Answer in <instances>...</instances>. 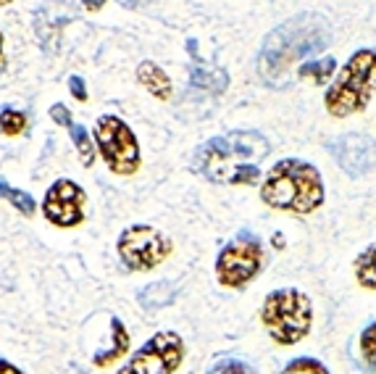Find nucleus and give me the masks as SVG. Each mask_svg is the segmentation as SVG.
I'll use <instances>...</instances> for the list:
<instances>
[{"label": "nucleus", "mask_w": 376, "mask_h": 374, "mask_svg": "<svg viewBox=\"0 0 376 374\" xmlns=\"http://www.w3.org/2000/svg\"><path fill=\"white\" fill-rule=\"evenodd\" d=\"M271 153L263 134L253 130L211 137L197 148L193 169L216 185H256L260 177V161Z\"/></svg>", "instance_id": "1"}, {"label": "nucleus", "mask_w": 376, "mask_h": 374, "mask_svg": "<svg viewBox=\"0 0 376 374\" xmlns=\"http://www.w3.org/2000/svg\"><path fill=\"white\" fill-rule=\"evenodd\" d=\"M332 40L326 21L316 14H303L276 27L263 40L258 53V74L274 87H285L298 61L321 53Z\"/></svg>", "instance_id": "2"}, {"label": "nucleus", "mask_w": 376, "mask_h": 374, "mask_svg": "<svg viewBox=\"0 0 376 374\" xmlns=\"http://www.w3.org/2000/svg\"><path fill=\"white\" fill-rule=\"evenodd\" d=\"M260 195L271 208H282L292 214H311L324 201V182L311 163L289 159L276 163L269 172Z\"/></svg>", "instance_id": "3"}, {"label": "nucleus", "mask_w": 376, "mask_h": 374, "mask_svg": "<svg viewBox=\"0 0 376 374\" xmlns=\"http://www.w3.org/2000/svg\"><path fill=\"white\" fill-rule=\"evenodd\" d=\"M376 90V53L361 51L342 66L337 82L326 93V108L332 116H350L368 103Z\"/></svg>", "instance_id": "4"}, {"label": "nucleus", "mask_w": 376, "mask_h": 374, "mask_svg": "<svg viewBox=\"0 0 376 374\" xmlns=\"http://www.w3.org/2000/svg\"><path fill=\"white\" fill-rule=\"evenodd\" d=\"M263 324L276 343L292 346L311 330V303L300 290H276L263 303Z\"/></svg>", "instance_id": "5"}, {"label": "nucleus", "mask_w": 376, "mask_h": 374, "mask_svg": "<svg viewBox=\"0 0 376 374\" xmlns=\"http://www.w3.org/2000/svg\"><path fill=\"white\" fill-rule=\"evenodd\" d=\"M95 150L114 174H134L140 169V145L129 127L118 116H100L95 124Z\"/></svg>", "instance_id": "6"}, {"label": "nucleus", "mask_w": 376, "mask_h": 374, "mask_svg": "<svg viewBox=\"0 0 376 374\" xmlns=\"http://www.w3.org/2000/svg\"><path fill=\"white\" fill-rule=\"evenodd\" d=\"M174 245L166 235L147 224H134L118 238V256L132 271H153L171 256Z\"/></svg>", "instance_id": "7"}, {"label": "nucleus", "mask_w": 376, "mask_h": 374, "mask_svg": "<svg viewBox=\"0 0 376 374\" xmlns=\"http://www.w3.org/2000/svg\"><path fill=\"white\" fill-rule=\"evenodd\" d=\"M184 359V343L177 332H158L145 343L118 374H174Z\"/></svg>", "instance_id": "8"}, {"label": "nucleus", "mask_w": 376, "mask_h": 374, "mask_svg": "<svg viewBox=\"0 0 376 374\" xmlns=\"http://www.w3.org/2000/svg\"><path fill=\"white\" fill-rule=\"evenodd\" d=\"M260 242L250 235H240L237 240L224 245L216 261V277L226 287H242L258 274Z\"/></svg>", "instance_id": "9"}, {"label": "nucleus", "mask_w": 376, "mask_h": 374, "mask_svg": "<svg viewBox=\"0 0 376 374\" xmlns=\"http://www.w3.org/2000/svg\"><path fill=\"white\" fill-rule=\"evenodd\" d=\"M84 203H87V193L71 182V179H58L48 187L45 201H42V214L45 219L55 224V227H79L84 222Z\"/></svg>", "instance_id": "10"}, {"label": "nucleus", "mask_w": 376, "mask_h": 374, "mask_svg": "<svg viewBox=\"0 0 376 374\" xmlns=\"http://www.w3.org/2000/svg\"><path fill=\"white\" fill-rule=\"evenodd\" d=\"M329 150L350 177L368 174L376 166V145L366 134H345V137L334 140Z\"/></svg>", "instance_id": "11"}, {"label": "nucleus", "mask_w": 376, "mask_h": 374, "mask_svg": "<svg viewBox=\"0 0 376 374\" xmlns=\"http://www.w3.org/2000/svg\"><path fill=\"white\" fill-rule=\"evenodd\" d=\"M69 21H74V8L66 6L64 0H48L45 6H39L35 11V32H37V40L45 53L55 55L61 29Z\"/></svg>", "instance_id": "12"}, {"label": "nucleus", "mask_w": 376, "mask_h": 374, "mask_svg": "<svg viewBox=\"0 0 376 374\" xmlns=\"http://www.w3.org/2000/svg\"><path fill=\"white\" fill-rule=\"evenodd\" d=\"M137 82L158 100H171V80L163 69L153 61H143L137 66Z\"/></svg>", "instance_id": "13"}, {"label": "nucleus", "mask_w": 376, "mask_h": 374, "mask_svg": "<svg viewBox=\"0 0 376 374\" xmlns=\"http://www.w3.org/2000/svg\"><path fill=\"white\" fill-rule=\"evenodd\" d=\"M111 327H114V346L108 348V350H98L95 359H92V364L100 366V369L129 353V332H127L124 321L118 319V317H114V319H111Z\"/></svg>", "instance_id": "14"}, {"label": "nucleus", "mask_w": 376, "mask_h": 374, "mask_svg": "<svg viewBox=\"0 0 376 374\" xmlns=\"http://www.w3.org/2000/svg\"><path fill=\"white\" fill-rule=\"evenodd\" d=\"M190 82L195 87H203L208 93H224L226 90V74L221 69H208L203 64H193L190 66Z\"/></svg>", "instance_id": "15"}, {"label": "nucleus", "mask_w": 376, "mask_h": 374, "mask_svg": "<svg viewBox=\"0 0 376 374\" xmlns=\"http://www.w3.org/2000/svg\"><path fill=\"white\" fill-rule=\"evenodd\" d=\"M171 301H174V285L171 282H153V285L143 287V293H140L143 308H163L169 306Z\"/></svg>", "instance_id": "16"}, {"label": "nucleus", "mask_w": 376, "mask_h": 374, "mask_svg": "<svg viewBox=\"0 0 376 374\" xmlns=\"http://www.w3.org/2000/svg\"><path fill=\"white\" fill-rule=\"evenodd\" d=\"M0 198H6V201L11 203L19 214H24V216H32L35 211H37L35 198H32L29 193H24V190H16V187H11L6 179H3V177H0Z\"/></svg>", "instance_id": "17"}, {"label": "nucleus", "mask_w": 376, "mask_h": 374, "mask_svg": "<svg viewBox=\"0 0 376 374\" xmlns=\"http://www.w3.org/2000/svg\"><path fill=\"white\" fill-rule=\"evenodd\" d=\"M69 132H71V140H74V145H77V153H79V159H82V163H84V166H92V161H95V140L90 137V130L71 121Z\"/></svg>", "instance_id": "18"}, {"label": "nucleus", "mask_w": 376, "mask_h": 374, "mask_svg": "<svg viewBox=\"0 0 376 374\" xmlns=\"http://www.w3.org/2000/svg\"><path fill=\"white\" fill-rule=\"evenodd\" d=\"M355 274H358V282L368 287V290H376V242L364 251V256L358 258L355 264Z\"/></svg>", "instance_id": "19"}, {"label": "nucleus", "mask_w": 376, "mask_h": 374, "mask_svg": "<svg viewBox=\"0 0 376 374\" xmlns=\"http://www.w3.org/2000/svg\"><path fill=\"white\" fill-rule=\"evenodd\" d=\"M26 130V114L16 108H3L0 111V134L6 137H19Z\"/></svg>", "instance_id": "20"}, {"label": "nucleus", "mask_w": 376, "mask_h": 374, "mask_svg": "<svg viewBox=\"0 0 376 374\" xmlns=\"http://www.w3.org/2000/svg\"><path fill=\"white\" fill-rule=\"evenodd\" d=\"M334 58H324V61H308V64H303L300 66V77H313V80L319 82H326L329 80V74L334 71Z\"/></svg>", "instance_id": "21"}, {"label": "nucleus", "mask_w": 376, "mask_h": 374, "mask_svg": "<svg viewBox=\"0 0 376 374\" xmlns=\"http://www.w3.org/2000/svg\"><path fill=\"white\" fill-rule=\"evenodd\" d=\"M208 374H256V369H253L250 364H245V361L224 359V361H219Z\"/></svg>", "instance_id": "22"}, {"label": "nucleus", "mask_w": 376, "mask_h": 374, "mask_svg": "<svg viewBox=\"0 0 376 374\" xmlns=\"http://www.w3.org/2000/svg\"><path fill=\"white\" fill-rule=\"evenodd\" d=\"M285 374H329L319 364V361H313V359H298V361H292L289 366L285 369Z\"/></svg>", "instance_id": "23"}, {"label": "nucleus", "mask_w": 376, "mask_h": 374, "mask_svg": "<svg viewBox=\"0 0 376 374\" xmlns=\"http://www.w3.org/2000/svg\"><path fill=\"white\" fill-rule=\"evenodd\" d=\"M361 350H364L366 361L376 369V324H371L361 337Z\"/></svg>", "instance_id": "24"}, {"label": "nucleus", "mask_w": 376, "mask_h": 374, "mask_svg": "<svg viewBox=\"0 0 376 374\" xmlns=\"http://www.w3.org/2000/svg\"><path fill=\"white\" fill-rule=\"evenodd\" d=\"M51 119L53 124H58V127H71V111L64 106V103H55L51 108Z\"/></svg>", "instance_id": "25"}, {"label": "nucleus", "mask_w": 376, "mask_h": 374, "mask_svg": "<svg viewBox=\"0 0 376 374\" xmlns=\"http://www.w3.org/2000/svg\"><path fill=\"white\" fill-rule=\"evenodd\" d=\"M69 90H71V95L77 98L79 103H84V100H87V87H84V80H82V77H77V74H74V77H69Z\"/></svg>", "instance_id": "26"}, {"label": "nucleus", "mask_w": 376, "mask_h": 374, "mask_svg": "<svg viewBox=\"0 0 376 374\" xmlns=\"http://www.w3.org/2000/svg\"><path fill=\"white\" fill-rule=\"evenodd\" d=\"M82 6H84L87 11H92V14H95V11H100V8H103L105 0H82Z\"/></svg>", "instance_id": "27"}, {"label": "nucleus", "mask_w": 376, "mask_h": 374, "mask_svg": "<svg viewBox=\"0 0 376 374\" xmlns=\"http://www.w3.org/2000/svg\"><path fill=\"white\" fill-rule=\"evenodd\" d=\"M0 374H24L21 369H16L13 364H8L6 359H0Z\"/></svg>", "instance_id": "28"}, {"label": "nucleus", "mask_w": 376, "mask_h": 374, "mask_svg": "<svg viewBox=\"0 0 376 374\" xmlns=\"http://www.w3.org/2000/svg\"><path fill=\"white\" fill-rule=\"evenodd\" d=\"M0 53H3V32H0Z\"/></svg>", "instance_id": "29"}, {"label": "nucleus", "mask_w": 376, "mask_h": 374, "mask_svg": "<svg viewBox=\"0 0 376 374\" xmlns=\"http://www.w3.org/2000/svg\"><path fill=\"white\" fill-rule=\"evenodd\" d=\"M8 3H13V0H0V6H8Z\"/></svg>", "instance_id": "30"}]
</instances>
